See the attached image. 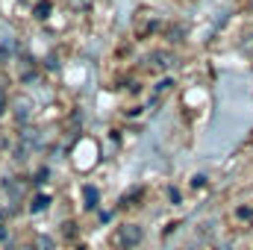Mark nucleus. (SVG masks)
Masks as SVG:
<instances>
[{
	"label": "nucleus",
	"mask_w": 253,
	"mask_h": 250,
	"mask_svg": "<svg viewBox=\"0 0 253 250\" xmlns=\"http://www.w3.org/2000/svg\"><path fill=\"white\" fill-rule=\"evenodd\" d=\"M0 239H6V230H3V227H0Z\"/></svg>",
	"instance_id": "nucleus-10"
},
{
	"label": "nucleus",
	"mask_w": 253,
	"mask_h": 250,
	"mask_svg": "<svg viewBox=\"0 0 253 250\" xmlns=\"http://www.w3.org/2000/svg\"><path fill=\"white\" fill-rule=\"evenodd\" d=\"M221 250H230V248H221Z\"/></svg>",
	"instance_id": "nucleus-11"
},
{
	"label": "nucleus",
	"mask_w": 253,
	"mask_h": 250,
	"mask_svg": "<svg viewBox=\"0 0 253 250\" xmlns=\"http://www.w3.org/2000/svg\"><path fill=\"white\" fill-rule=\"evenodd\" d=\"M97 206V188L85 186V209H94Z\"/></svg>",
	"instance_id": "nucleus-3"
},
{
	"label": "nucleus",
	"mask_w": 253,
	"mask_h": 250,
	"mask_svg": "<svg viewBox=\"0 0 253 250\" xmlns=\"http://www.w3.org/2000/svg\"><path fill=\"white\" fill-rule=\"evenodd\" d=\"M71 6H74V9H88L91 0H71Z\"/></svg>",
	"instance_id": "nucleus-8"
},
{
	"label": "nucleus",
	"mask_w": 253,
	"mask_h": 250,
	"mask_svg": "<svg viewBox=\"0 0 253 250\" xmlns=\"http://www.w3.org/2000/svg\"><path fill=\"white\" fill-rule=\"evenodd\" d=\"M15 109H18V118H30V112H33L36 106H33L27 97H18V100H15Z\"/></svg>",
	"instance_id": "nucleus-2"
},
{
	"label": "nucleus",
	"mask_w": 253,
	"mask_h": 250,
	"mask_svg": "<svg viewBox=\"0 0 253 250\" xmlns=\"http://www.w3.org/2000/svg\"><path fill=\"white\" fill-rule=\"evenodd\" d=\"M80 250H85V248H80Z\"/></svg>",
	"instance_id": "nucleus-12"
},
{
	"label": "nucleus",
	"mask_w": 253,
	"mask_h": 250,
	"mask_svg": "<svg viewBox=\"0 0 253 250\" xmlns=\"http://www.w3.org/2000/svg\"><path fill=\"white\" fill-rule=\"evenodd\" d=\"M203 183H206V177H194V180H191V186H194V188H200Z\"/></svg>",
	"instance_id": "nucleus-9"
},
{
	"label": "nucleus",
	"mask_w": 253,
	"mask_h": 250,
	"mask_svg": "<svg viewBox=\"0 0 253 250\" xmlns=\"http://www.w3.org/2000/svg\"><path fill=\"white\" fill-rule=\"evenodd\" d=\"M171 85H174V83H171V80H162V83H159V85H156V97H153V103H159V97H162V94H165V91H168V88H171Z\"/></svg>",
	"instance_id": "nucleus-5"
},
{
	"label": "nucleus",
	"mask_w": 253,
	"mask_h": 250,
	"mask_svg": "<svg viewBox=\"0 0 253 250\" xmlns=\"http://www.w3.org/2000/svg\"><path fill=\"white\" fill-rule=\"evenodd\" d=\"M47 12H50V3H47V0H42V3L36 6V18H47Z\"/></svg>",
	"instance_id": "nucleus-7"
},
{
	"label": "nucleus",
	"mask_w": 253,
	"mask_h": 250,
	"mask_svg": "<svg viewBox=\"0 0 253 250\" xmlns=\"http://www.w3.org/2000/svg\"><path fill=\"white\" fill-rule=\"evenodd\" d=\"M47 203H50V197L42 194V197H36V200L30 203V209H33V212H42V209H47Z\"/></svg>",
	"instance_id": "nucleus-4"
},
{
	"label": "nucleus",
	"mask_w": 253,
	"mask_h": 250,
	"mask_svg": "<svg viewBox=\"0 0 253 250\" xmlns=\"http://www.w3.org/2000/svg\"><path fill=\"white\" fill-rule=\"evenodd\" d=\"M118 239H121V242H124V245H135V242H138V239H141V230H138V227H124V230H121V236H118Z\"/></svg>",
	"instance_id": "nucleus-1"
},
{
	"label": "nucleus",
	"mask_w": 253,
	"mask_h": 250,
	"mask_svg": "<svg viewBox=\"0 0 253 250\" xmlns=\"http://www.w3.org/2000/svg\"><path fill=\"white\" fill-rule=\"evenodd\" d=\"M36 250H53V242H50L47 236H39V239H36Z\"/></svg>",
	"instance_id": "nucleus-6"
}]
</instances>
